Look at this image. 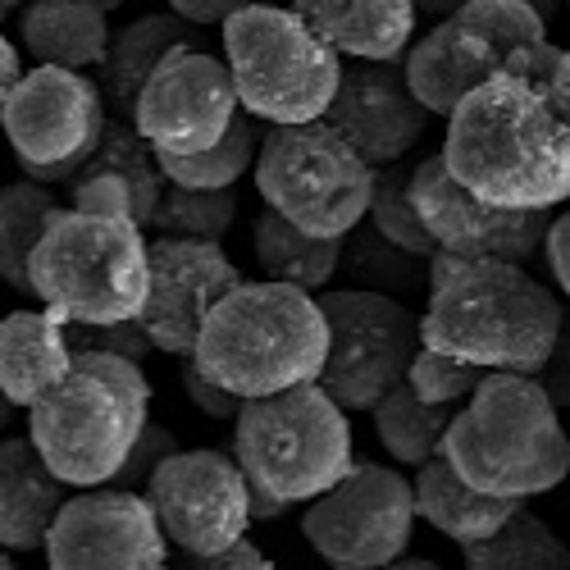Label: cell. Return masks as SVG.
<instances>
[{
	"mask_svg": "<svg viewBox=\"0 0 570 570\" xmlns=\"http://www.w3.org/2000/svg\"><path fill=\"white\" fill-rule=\"evenodd\" d=\"M448 169L507 210H557L570 202V119L543 82L498 69L448 119Z\"/></svg>",
	"mask_w": 570,
	"mask_h": 570,
	"instance_id": "6da1fadb",
	"label": "cell"
},
{
	"mask_svg": "<svg viewBox=\"0 0 570 570\" xmlns=\"http://www.w3.org/2000/svg\"><path fill=\"white\" fill-rule=\"evenodd\" d=\"M561 320L557 297L520 261L439 252L430 265V297L420 311L424 347L484 370L539 374L561 338Z\"/></svg>",
	"mask_w": 570,
	"mask_h": 570,
	"instance_id": "7a4b0ae2",
	"label": "cell"
},
{
	"mask_svg": "<svg viewBox=\"0 0 570 570\" xmlns=\"http://www.w3.org/2000/svg\"><path fill=\"white\" fill-rule=\"evenodd\" d=\"M193 361L243 397L315 384L328 361V315L320 293L283 278L237 283L210 311Z\"/></svg>",
	"mask_w": 570,
	"mask_h": 570,
	"instance_id": "3957f363",
	"label": "cell"
},
{
	"mask_svg": "<svg viewBox=\"0 0 570 570\" xmlns=\"http://www.w3.org/2000/svg\"><path fill=\"white\" fill-rule=\"evenodd\" d=\"M151 420V379L141 361L73 347V374L28 411V439L65 484H110Z\"/></svg>",
	"mask_w": 570,
	"mask_h": 570,
	"instance_id": "277c9868",
	"label": "cell"
},
{
	"mask_svg": "<svg viewBox=\"0 0 570 570\" xmlns=\"http://www.w3.org/2000/svg\"><path fill=\"white\" fill-rule=\"evenodd\" d=\"M448 461L474 489L530 502L570 474V439L534 374L489 370L443 439Z\"/></svg>",
	"mask_w": 570,
	"mask_h": 570,
	"instance_id": "5b68a950",
	"label": "cell"
},
{
	"mask_svg": "<svg viewBox=\"0 0 570 570\" xmlns=\"http://www.w3.org/2000/svg\"><path fill=\"white\" fill-rule=\"evenodd\" d=\"M151 228L128 215L65 210L32 256V302L65 324H119L147 306Z\"/></svg>",
	"mask_w": 570,
	"mask_h": 570,
	"instance_id": "8992f818",
	"label": "cell"
},
{
	"mask_svg": "<svg viewBox=\"0 0 570 570\" xmlns=\"http://www.w3.org/2000/svg\"><path fill=\"white\" fill-rule=\"evenodd\" d=\"M561 56L566 51L548 37V19L525 0H465L456 14L411 41L406 78L439 119H452V110L498 69L548 87Z\"/></svg>",
	"mask_w": 570,
	"mask_h": 570,
	"instance_id": "52a82bcc",
	"label": "cell"
},
{
	"mask_svg": "<svg viewBox=\"0 0 570 570\" xmlns=\"http://www.w3.org/2000/svg\"><path fill=\"white\" fill-rule=\"evenodd\" d=\"M233 456L243 461L252 484L306 507L356 465L347 406L320 379L247 397L233 420Z\"/></svg>",
	"mask_w": 570,
	"mask_h": 570,
	"instance_id": "ba28073f",
	"label": "cell"
},
{
	"mask_svg": "<svg viewBox=\"0 0 570 570\" xmlns=\"http://www.w3.org/2000/svg\"><path fill=\"white\" fill-rule=\"evenodd\" d=\"M219 37L243 110L265 124H311L328 115L347 65L293 10V0L233 14L219 23Z\"/></svg>",
	"mask_w": 570,
	"mask_h": 570,
	"instance_id": "9c48e42d",
	"label": "cell"
},
{
	"mask_svg": "<svg viewBox=\"0 0 570 570\" xmlns=\"http://www.w3.org/2000/svg\"><path fill=\"white\" fill-rule=\"evenodd\" d=\"M374 174L379 169L328 119L269 124L256 156V193L306 233L347 237L370 215Z\"/></svg>",
	"mask_w": 570,
	"mask_h": 570,
	"instance_id": "30bf717a",
	"label": "cell"
},
{
	"mask_svg": "<svg viewBox=\"0 0 570 570\" xmlns=\"http://www.w3.org/2000/svg\"><path fill=\"white\" fill-rule=\"evenodd\" d=\"M0 124L28 178L65 187L78 165L101 147L110 101L101 78L60 65H32L28 78L0 97Z\"/></svg>",
	"mask_w": 570,
	"mask_h": 570,
	"instance_id": "8fae6325",
	"label": "cell"
},
{
	"mask_svg": "<svg viewBox=\"0 0 570 570\" xmlns=\"http://www.w3.org/2000/svg\"><path fill=\"white\" fill-rule=\"evenodd\" d=\"M328 315V361L320 384L347 411H374L411 379V361L424 347V328L411 302L374 288L320 293Z\"/></svg>",
	"mask_w": 570,
	"mask_h": 570,
	"instance_id": "7c38bea8",
	"label": "cell"
},
{
	"mask_svg": "<svg viewBox=\"0 0 570 570\" xmlns=\"http://www.w3.org/2000/svg\"><path fill=\"white\" fill-rule=\"evenodd\" d=\"M415 484L393 465H370L356 461L352 474L306 502L302 511V534L311 548L338 570H370V566H393L406 557L415 534Z\"/></svg>",
	"mask_w": 570,
	"mask_h": 570,
	"instance_id": "4fadbf2b",
	"label": "cell"
},
{
	"mask_svg": "<svg viewBox=\"0 0 570 570\" xmlns=\"http://www.w3.org/2000/svg\"><path fill=\"white\" fill-rule=\"evenodd\" d=\"M243 115V97L224 56L187 41L160 60L132 110V124L160 156L206 151Z\"/></svg>",
	"mask_w": 570,
	"mask_h": 570,
	"instance_id": "5bb4252c",
	"label": "cell"
},
{
	"mask_svg": "<svg viewBox=\"0 0 570 570\" xmlns=\"http://www.w3.org/2000/svg\"><path fill=\"white\" fill-rule=\"evenodd\" d=\"M147 498L169 543L183 548L187 557H210L256 525L247 470L233 452L219 448L174 452L147 484Z\"/></svg>",
	"mask_w": 570,
	"mask_h": 570,
	"instance_id": "9a60e30c",
	"label": "cell"
},
{
	"mask_svg": "<svg viewBox=\"0 0 570 570\" xmlns=\"http://www.w3.org/2000/svg\"><path fill=\"white\" fill-rule=\"evenodd\" d=\"M46 566L56 570H160L169 566V534L147 489L97 484L65 502Z\"/></svg>",
	"mask_w": 570,
	"mask_h": 570,
	"instance_id": "2e32d148",
	"label": "cell"
},
{
	"mask_svg": "<svg viewBox=\"0 0 570 570\" xmlns=\"http://www.w3.org/2000/svg\"><path fill=\"white\" fill-rule=\"evenodd\" d=\"M411 193L424 224L439 237V252H452V256H498V261L530 265L543 252V233L557 215V210H507L474 197L448 169L443 151L424 156L415 165Z\"/></svg>",
	"mask_w": 570,
	"mask_h": 570,
	"instance_id": "e0dca14e",
	"label": "cell"
},
{
	"mask_svg": "<svg viewBox=\"0 0 570 570\" xmlns=\"http://www.w3.org/2000/svg\"><path fill=\"white\" fill-rule=\"evenodd\" d=\"M247 283L243 269L210 237H169L156 233L151 243V293L141 306V324L151 328L156 352L193 356L210 311Z\"/></svg>",
	"mask_w": 570,
	"mask_h": 570,
	"instance_id": "ac0fdd59",
	"label": "cell"
},
{
	"mask_svg": "<svg viewBox=\"0 0 570 570\" xmlns=\"http://www.w3.org/2000/svg\"><path fill=\"white\" fill-rule=\"evenodd\" d=\"M324 119L379 169L406 160L439 115L415 97L406 60H352Z\"/></svg>",
	"mask_w": 570,
	"mask_h": 570,
	"instance_id": "d6986e66",
	"label": "cell"
},
{
	"mask_svg": "<svg viewBox=\"0 0 570 570\" xmlns=\"http://www.w3.org/2000/svg\"><path fill=\"white\" fill-rule=\"evenodd\" d=\"M60 474L46 465L32 439L0 443V548L6 552H46L51 530L69 502Z\"/></svg>",
	"mask_w": 570,
	"mask_h": 570,
	"instance_id": "ffe728a7",
	"label": "cell"
},
{
	"mask_svg": "<svg viewBox=\"0 0 570 570\" xmlns=\"http://www.w3.org/2000/svg\"><path fill=\"white\" fill-rule=\"evenodd\" d=\"M73 374L69 324L51 311H10L0 320V393L10 406L32 411Z\"/></svg>",
	"mask_w": 570,
	"mask_h": 570,
	"instance_id": "44dd1931",
	"label": "cell"
},
{
	"mask_svg": "<svg viewBox=\"0 0 570 570\" xmlns=\"http://www.w3.org/2000/svg\"><path fill=\"white\" fill-rule=\"evenodd\" d=\"M293 10L343 60H406L420 23L415 0H293Z\"/></svg>",
	"mask_w": 570,
	"mask_h": 570,
	"instance_id": "7402d4cb",
	"label": "cell"
},
{
	"mask_svg": "<svg viewBox=\"0 0 570 570\" xmlns=\"http://www.w3.org/2000/svg\"><path fill=\"white\" fill-rule=\"evenodd\" d=\"M110 10L97 0H28L19 10V46L32 65L60 69H101L110 51Z\"/></svg>",
	"mask_w": 570,
	"mask_h": 570,
	"instance_id": "603a6c76",
	"label": "cell"
},
{
	"mask_svg": "<svg viewBox=\"0 0 570 570\" xmlns=\"http://www.w3.org/2000/svg\"><path fill=\"white\" fill-rule=\"evenodd\" d=\"M411 484H415L420 520H424V525H434L443 539H452L456 548L498 534L507 520L515 515V507H520L515 498H498V493L474 489L465 474L448 461V452L424 461Z\"/></svg>",
	"mask_w": 570,
	"mask_h": 570,
	"instance_id": "cb8c5ba5",
	"label": "cell"
},
{
	"mask_svg": "<svg viewBox=\"0 0 570 570\" xmlns=\"http://www.w3.org/2000/svg\"><path fill=\"white\" fill-rule=\"evenodd\" d=\"M197 41L202 46V28L187 23L183 14H141L132 23H124L115 37H110V51L97 69L101 78V91L110 101V115L119 119H132L137 110V97L141 87H147V78L160 69V60L174 51V46H187Z\"/></svg>",
	"mask_w": 570,
	"mask_h": 570,
	"instance_id": "d4e9b609",
	"label": "cell"
},
{
	"mask_svg": "<svg viewBox=\"0 0 570 570\" xmlns=\"http://www.w3.org/2000/svg\"><path fill=\"white\" fill-rule=\"evenodd\" d=\"M343 243L347 237L306 233L302 224H293L288 215H278L269 206L252 228V252L265 278L297 283V288H311V293H324L334 283V274L343 269Z\"/></svg>",
	"mask_w": 570,
	"mask_h": 570,
	"instance_id": "484cf974",
	"label": "cell"
},
{
	"mask_svg": "<svg viewBox=\"0 0 570 570\" xmlns=\"http://www.w3.org/2000/svg\"><path fill=\"white\" fill-rule=\"evenodd\" d=\"M65 210L69 202L56 193V183H41L28 174L0 193V278L19 297H32V256Z\"/></svg>",
	"mask_w": 570,
	"mask_h": 570,
	"instance_id": "4316f807",
	"label": "cell"
},
{
	"mask_svg": "<svg viewBox=\"0 0 570 570\" xmlns=\"http://www.w3.org/2000/svg\"><path fill=\"white\" fill-rule=\"evenodd\" d=\"M456 411H461V406L424 402V397L411 389V379H406V384H397L384 402L370 411V420H374V434H379V443H384V452H389L397 465L420 470L430 456L443 452V439H448V430H452Z\"/></svg>",
	"mask_w": 570,
	"mask_h": 570,
	"instance_id": "83f0119b",
	"label": "cell"
},
{
	"mask_svg": "<svg viewBox=\"0 0 570 570\" xmlns=\"http://www.w3.org/2000/svg\"><path fill=\"white\" fill-rule=\"evenodd\" d=\"M430 265H434V256H415V252L389 243L384 233H374L370 224H361L347 233L338 274L352 278V288H374V293L415 302V297H430Z\"/></svg>",
	"mask_w": 570,
	"mask_h": 570,
	"instance_id": "f1b7e54d",
	"label": "cell"
},
{
	"mask_svg": "<svg viewBox=\"0 0 570 570\" xmlns=\"http://www.w3.org/2000/svg\"><path fill=\"white\" fill-rule=\"evenodd\" d=\"M461 557L470 570H570V543H561L548 530V520L525 502L515 507V515L498 534L465 543Z\"/></svg>",
	"mask_w": 570,
	"mask_h": 570,
	"instance_id": "f546056e",
	"label": "cell"
},
{
	"mask_svg": "<svg viewBox=\"0 0 570 570\" xmlns=\"http://www.w3.org/2000/svg\"><path fill=\"white\" fill-rule=\"evenodd\" d=\"M261 141H265V119L243 110L215 147L187 151V156H160V165H165V178L183 187H237L247 174H256Z\"/></svg>",
	"mask_w": 570,
	"mask_h": 570,
	"instance_id": "4dcf8cb0",
	"label": "cell"
},
{
	"mask_svg": "<svg viewBox=\"0 0 570 570\" xmlns=\"http://www.w3.org/2000/svg\"><path fill=\"white\" fill-rule=\"evenodd\" d=\"M411 174H415V165H406V160L379 165L365 224H370L374 233H384L389 243L415 252V256H439V237L430 233V224H424V215H420V206H415Z\"/></svg>",
	"mask_w": 570,
	"mask_h": 570,
	"instance_id": "1f68e13d",
	"label": "cell"
},
{
	"mask_svg": "<svg viewBox=\"0 0 570 570\" xmlns=\"http://www.w3.org/2000/svg\"><path fill=\"white\" fill-rule=\"evenodd\" d=\"M233 219H237L233 187H183V183H169L160 206H156L151 233L210 237V243H224V233L233 228Z\"/></svg>",
	"mask_w": 570,
	"mask_h": 570,
	"instance_id": "d6a6232c",
	"label": "cell"
},
{
	"mask_svg": "<svg viewBox=\"0 0 570 570\" xmlns=\"http://www.w3.org/2000/svg\"><path fill=\"white\" fill-rule=\"evenodd\" d=\"M484 365L474 361H461L452 352H439V347H420V356L411 361V389L424 397V402H443V406H461L474 389L484 384Z\"/></svg>",
	"mask_w": 570,
	"mask_h": 570,
	"instance_id": "836d02e7",
	"label": "cell"
},
{
	"mask_svg": "<svg viewBox=\"0 0 570 570\" xmlns=\"http://www.w3.org/2000/svg\"><path fill=\"white\" fill-rule=\"evenodd\" d=\"M65 202H69L73 210L128 215V219H137L141 228H147V210H141L132 183L119 178V174H106V169H97V174H73V178L65 183Z\"/></svg>",
	"mask_w": 570,
	"mask_h": 570,
	"instance_id": "e575fe53",
	"label": "cell"
},
{
	"mask_svg": "<svg viewBox=\"0 0 570 570\" xmlns=\"http://www.w3.org/2000/svg\"><path fill=\"white\" fill-rule=\"evenodd\" d=\"M174 452H183V448H178V439H174L169 424L147 420V430L137 434V443H132L128 461L119 465V474H115L110 484H124V489H147V484L156 480V470H160Z\"/></svg>",
	"mask_w": 570,
	"mask_h": 570,
	"instance_id": "d590c367",
	"label": "cell"
},
{
	"mask_svg": "<svg viewBox=\"0 0 570 570\" xmlns=\"http://www.w3.org/2000/svg\"><path fill=\"white\" fill-rule=\"evenodd\" d=\"M178 379H183L187 402H193L202 415H210V420H237V411H243V402H247L243 393L215 384V379L193 356H178Z\"/></svg>",
	"mask_w": 570,
	"mask_h": 570,
	"instance_id": "8d00e7d4",
	"label": "cell"
},
{
	"mask_svg": "<svg viewBox=\"0 0 570 570\" xmlns=\"http://www.w3.org/2000/svg\"><path fill=\"white\" fill-rule=\"evenodd\" d=\"M534 379L548 389V397L557 402V411H570V311H566V320H561V338H557L548 365H543Z\"/></svg>",
	"mask_w": 570,
	"mask_h": 570,
	"instance_id": "74e56055",
	"label": "cell"
},
{
	"mask_svg": "<svg viewBox=\"0 0 570 570\" xmlns=\"http://www.w3.org/2000/svg\"><path fill=\"white\" fill-rule=\"evenodd\" d=\"M543 261H548V274L557 283V293L570 302V210L552 215V224L543 233Z\"/></svg>",
	"mask_w": 570,
	"mask_h": 570,
	"instance_id": "f35d334b",
	"label": "cell"
},
{
	"mask_svg": "<svg viewBox=\"0 0 570 570\" xmlns=\"http://www.w3.org/2000/svg\"><path fill=\"white\" fill-rule=\"evenodd\" d=\"M187 566H197V570H269V557H265V548H256L252 534H243L237 543H228L210 557H187Z\"/></svg>",
	"mask_w": 570,
	"mask_h": 570,
	"instance_id": "ab89813d",
	"label": "cell"
},
{
	"mask_svg": "<svg viewBox=\"0 0 570 570\" xmlns=\"http://www.w3.org/2000/svg\"><path fill=\"white\" fill-rule=\"evenodd\" d=\"M252 6H274V0H169V10L183 14L187 23H197V28H215V23L243 14Z\"/></svg>",
	"mask_w": 570,
	"mask_h": 570,
	"instance_id": "60d3db41",
	"label": "cell"
},
{
	"mask_svg": "<svg viewBox=\"0 0 570 570\" xmlns=\"http://www.w3.org/2000/svg\"><path fill=\"white\" fill-rule=\"evenodd\" d=\"M23 56H28V51H23L19 41H10V37L0 41V97H6V91H14V87L28 78V69H23Z\"/></svg>",
	"mask_w": 570,
	"mask_h": 570,
	"instance_id": "b9f144b4",
	"label": "cell"
},
{
	"mask_svg": "<svg viewBox=\"0 0 570 570\" xmlns=\"http://www.w3.org/2000/svg\"><path fill=\"white\" fill-rule=\"evenodd\" d=\"M288 511H297V502H288V498H278V493H269V489H261V484H252V520L261 525H269V520H283Z\"/></svg>",
	"mask_w": 570,
	"mask_h": 570,
	"instance_id": "7bdbcfd3",
	"label": "cell"
},
{
	"mask_svg": "<svg viewBox=\"0 0 570 570\" xmlns=\"http://www.w3.org/2000/svg\"><path fill=\"white\" fill-rule=\"evenodd\" d=\"M548 91H552V97H557L561 115L570 119V46H566V56H561V65H557V78L548 82Z\"/></svg>",
	"mask_w": 570,
	"mask_h": 570,
	"instance_id": "ee69618b",
	"label": "cell"
},
{
	"mask_svg": "<svg viewBox=\"0 0 570 570\" xmlns=\"http://www.w3.org/2000/svg\"><path fill=\"white\" fill-rule=\"evenodd\" d=\"M420 6V14H434V19H448V14H456L465 0H415Z\"/></svg>",
	"mask_w": 570,
	"mask_h": 570,
	"instance_id": "f6af8a7d",
	"label": "cell"
},
{
	"mask_svg": "<svg viewBox=\"0 0 570 570\" xmlns=\"http://www.w3.org/2000/svg\"><path fill=\"white\" fill-rule=\"evenodd\" d=\"M525 6H534V10H539V14L548 19V23H552V19H557V14L566 10V0H525Z\"/></svg>",
	"mask_w": 570,
	"mask_h": 570,
	"instance_id": "bcb514c9",
	"label": "cell"
},
{
	"mask_svg": "<svg viewBox=\"0 0 570 570\" xmlns=\"http://www.w3.org/2000/svg\"><path fill=\"white\" fill-rule=\"evenodd\" d=\"M393 566H402V570H434L439 561H430V557H397Z\"/></svg>",
	"mask_w": 570,
	"mask_h": 570,
	"instance_id": "7dc6e473",
	"label": "cell"
},
{
	"mask_svg": "<svg viewBox=\"0 0 570 570\" xmlns=\"http://www.w3.org/2000/svg\"><path fill=\"white\" fill-rule=\"evenodd\" d=\"M23 6H28V0H0V10H6V19H10V14H19Z\"/></svg>",
	"mask_w": 570,
	"mask_h": 570,
	"instance_id": "c3c4849f",
	"label": "cell"
},
{
	"mask_svg": "<svg viewBox=\"0 0 570 570\" xmlns=\"http://www.w3.org/2000/svg\"><path fill=\"white\" fill-rule=\"evenodd\" d=\"M97 6H101V10H110V14H115V10H124V6H128V0H97Z\"/></svg>",
	"mask_w": 570,
	"mask_h": 570,
	"instance_id": "681fc988",
	"label": "cell"
},
{
	"mask_svg": "<svg viewBox=\"0 0 570 570\" xmlns=\"http://www.w3.org/2000/svg\"><path fill=\"white\" fill-rule=\"evenodd\" d=\"M566 14H570V0H566Z\"/></svg>",
	"mask_w": 570,
	"mask_h": 570,
	"instance_id": "f907efd6",
	"label": "cell"
}]
</instances>
